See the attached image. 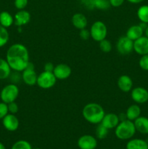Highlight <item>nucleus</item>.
Listing matches in <instances>:
<instances>
[{
  "label": "nucleus",
  "mask_w": 148,
  "mask_h": 149,
  "mask_svg": "<svg viewBox=\"0 0 148 149\" xmlns=\"http://www.w3.org/2000/svg\"><path fill=\"white\" fill-rule=\"evenodd\" d=\"M6 60L12 70L16 72H22L30 63L28 50L22 44L12 45L7 51Z\"/></svg>",
  "instance_id": "obj_1"
},
{
  "label": "nucleus",
  "mask_w": 148,
  "mask_h": 149,
  "mask_svg": "<svg viewBox=\"0 0 148 149\" xmlns=\"http://www.w3.org/2000/svg\"><path fill=\"white\" fill-rule=\"evenodd\" d=\"M105 112L101 105L97 103H87L82 110L83 117L86 121L92 125L101 123Z\"/></svg>",
  "instance_id": "obj_2"
},
{
  "label": "nucleus",
  "mask_w": 148,
  "mask_h": 149,
  "mask_svg": "<svg viewBox=\"0 0 148 149\" xmlns=\"http://www.w3.org/2000/svg\"><path fill=\"white\" fill-rule=\"evenodd\" d=\"M115 130V134L118 139L126 141L129 140L134 135L136 132L134 123L133 121L124 119L119 122Z\"/></svg>",
  "instance_id": "obj_3"
},
{
  "label": "nucleus",
  "mask_w": 148,
  "mask_h": 149,
  "mask_svg": "<svg viewBox=\"0 0 148 149\" xmlns=\"http://www.w3.org/2000/svg\"><path fill=\"white\" fill-rule=\"evenodd\" d=\"M18 87L15 84H9L4 86L0 93V98L4 103H8L15 102L19 95Z\"/></svg>",
  "instance_id": "obj_4"
},
{
  "label": "nucleus",
  "mask_w": 148,
  "mask_h": 149,
  "mask_svg": "<svg viewBox=\"0 0 148 149\" xmlns=\"http://www.w3.org/2000/svg\"><path fill=\"white\" fill-rule=\"evenodd\" d=\"M89 31L91 37L95 42H100V41L106 39L107 34V29L106 25L102 21L97 20L94 22L91 25Z\"/></svg>",
  "instance_id": "obj_5"
},
{
  "label": "nucleus",
  "mask_w": 148,
  "mask_h": 149,
  "mask_svg": "<svg viewBox=\"0 0 148 149\" xmlns=\"http://www.w3.org/2000/svg\"><path fill=\"white\" fill-rule=\"evenodd\" d=\"M56 82L57 78L55 77L53 72L44 71L39 75H38L36 84L40 88L48 90V89L53 87L56 84Z\"/></svg>",
  "instance_id": "obj_6"
},
{
  "label": "nucleus",
  "mask_w": 148,
  "mask_h": 149,
  "mask_svg": "<svg viewBox=\"0 0 148 149\" xmlns=\"http://www.w3.org/2000/svg\"><path fill=\"white\" fill-rule=\"evenodd\" d=\"M116 49L120 55H129L133 50V41L131 40L126 36H121L118 40Z\"/></svg>",
  "instance_id": "obj_7"
},
{
  "label": "nucleus",
  "mask_w": 148,
  "mask_h": 149,
  "mask_svg": "<svg viewBox=\"0 0 148 149\" xmlns=\"http://www.w3.org/2000/svg\"><path fill=\"white\" fill-rule=\"evenodd\" d=\"M22 72V79L26 85L33 86L36 84L38 75L34 70V65L31 63H29L26 69Z\"/></svg>",
  "instance_id": "obj_8"
},
{
  "label": "nucleus",
  "mask_w": 148,
  "mask_h": 149,
  "mask_svg": "<svg viewBox=\"0 0 148 149\" xmlns=\"http://www.w3.org/2000/svg\"><path fill=\"white\" fill-rule=\"evenodd\" d=\"M131 97L135 103L143 104L148 101V91L144 87H135L131 91Z\"/></svg>",
  "instance_id": "obj_9"
},
{
  "label": "nucleus",
  "mask_w": 148,
  "mask_h": 149,
  "mask_svg": "<svg viewBox=\"0 0 148 149\" xmlns=\"http://www.w3.org/2000/svg\"><path fill=\"white\" fill-rule=\"evenodd\" d=\"M80 149H95L97 146V140L90 135H84L80 137L77 142Z\"/></svg>",
  "instance_id": "obj_10"
},
{
  "label": "nucleus",
  "mask_w": 148,
  "mask_h": 149,
  "mask_svg": "<svg viewBox=\"0 0 148 149\" xmlns=\"http://www.w3.org/2000/svg\"><path fill=\"white\" fill-rule=\"evenodd\" d=\"M53 74H55L57 79L64 80L71 77V74H72V69L67 64L59 63L55 66Z\"/></svg>",
  "instance_id": "obj_11"
},
{
  "label": "nucleus",
  "mask_w": 148,
  "mask_h": 149,
  "mask_svg": "<svg viewBox=\"0 0 148 149\" xmlns=\"http://www.w3.org/2000/svg\"><path fill=\"white\" fill-rule=\"evenodd\" d=\"M1 120H2L3 126L7 130L10 132H14L18 129L20 122L19 119L15 114L9 113Z\"/></svg>",
  "instance_id": "obj_12"
},
{
  "label": "nucleus",
  "mask_w": 148,
  "mask_h": 149,
  "mask_svg": "<svg viewBox=\"0 0 148 149\" xmlns=\"http://www.w3.org/2000/svg\"><path fill=\"white\" fill-rule=\"evenodd\" d=\"M133 51L141 56L148 54V38L142 36L133 41Z\"/></svg>",
  "instance_id": "obj_13"
},
{
  "label": "nucleus",
  "mask_w": 148,
  "mask_h": 149,
  "mask_svg": "<svg viewBox=\"0 0 148 149\" xmlns=\"http://www.w3.org/2000/svg\"><path fill=\"white\" fill-rule=\"evenodd\" d=\"M119 122H120V118L118 115L114 113H108L104 114L100 124L105 127L107 129L112 130L115 128Z\"/></svg>",
  "instance_id": "obj_14"
},
{
  "label": "nucleus",
  "mask_w": 148,
  "mask_h": 149,
  "mask_svg": "<svg viewBox=\"0 0 148 149\" xmlns=\"http://www.w3.org/2000/svg\"><path fill=\"white\" fill-rule=\"evenodd\" d=\"M30 17L31 16L29 12L25 10H19L14 16V24L19 27L25 26L30 22Z\"/></svg>",
  "instance_id": "obj_15"
},
{
  "label": "nucleus",
  "mask_w": 148,
  "mask_h": 149,
  "mask_svg": "<svg viewBox=\"0 0 148 149\" xmlns=\"http://www.w3.org/2000/svg\"><path fill=\"white\" fill-rule=\"evenodd\" d=\"M118 87L123 93H129L131 91L133 87V81L129 76L123 74L118 79Z\"/></svg>",
  "instance_id": "obj_16"
},
{
  "label": "nucleus",
  "mask_w": 148,
  "mask_h": 149,
  "mask_svg": "<svg viewBox=\"0 0 148 149\" xmlns=\"http://www.w3.org/2000/svg\"><path fill=\"white\" fill-rule=\"evenodd\" d=\"M72 24L75 29L78 30L86 29L88 24V20L86 17L82 13H75L72 16L71 18Z\"/></svg>",
  "instance_id": "obj_17"
},
{
  "label": "nucleus",
  "mask_w": 148,
  "mask_h": 149,
  "mask_svg": "<svg viewBox=\"0 0 148 149\" xmlns=\"http://www.w3.org/2000/svg\"><path fill=\"white\" fill-rule=\"evenodd\" d=\"M136 130L139 133L147 135L148 134V118L145 116H139L133 121Z\"/></svg>",
  "instance_id": "obj_18"
},
{
  "label": "nucleus",
  "mask_w": 148,
  "mask_h": 149,
  "mask_svg": "<svg viewBox=\"0 0 148 149\" xmlns=\"http://www.w3.org/2000/svg\"><path fill=\"white\" fill-rule=\"evenodd\" d=\"M144 32H145V31L139 26V24L133 25V26H131L129 28V29L126 31V36L131 40L135 41L143 36Z\"/></svg>",
  "instance_id": "obj_19"
},
{
  "label": "nucleus",
  "mask_w": 148,
  "mask_h": 149,
  "mask_svg": "<svg viewBox=\"0 0 148 149\" xmlns=\"http://www.w3.org/2000/svg\"><path fill=\"white\" fill-rule=\"evenodd\" d=\"M126 119L131 121H134L141 115V109L138 104H132L129 106L126 111Z\"/></svg>",
  "instance_id": "obj_20"
},
{
  "label": "nucleus",
  "mask_w": 148,
  "mask_h": 149,
  "mask_svg": "<svg viewBox=\"0 0 148 149\" xmlns=\"http://www.w3.org/2000/svg\"><path fill=\"white\" fill-rule=\"evenodd\" d=\"M86 2L89 4V7L94 9H98V10H107L110 7V4L109 0H84Z\"/></svg>",
  "instance_id": "obj_21"
},
{
  "label": "nucleus",
  "mask_w": 148,
  "mask_h": 149,
  "mask_svg": "<svg viewBox=\"0 0 148 149\" xmlns=\"http://www.w3.org/2000/svg\"><path fill=\"white\" fill-rule=\"evenodd\" d=\"M126 149H148V143L142 139H131L126 144Z\"/></svg>",
  "instance_id": "obj_22"
},
{
  "label": "nucleus",
  "mask_w": 148,
  "mask_h": 149,
  "mask_svg": "<svg viewBox=\"0 0 148 149\" xmlns=\"http://www.w3.org/2000/svg\"><path fill=\"white\" fill-rule=\"evenodd\" d=\"M11 70L7 60L0 58V79L8 78L11 74Z\"/></svg>",
  "instance_id": "obj_23"
},
{
  "label": "nucleus",
  "mask_w": 148,
  "mask_h": 149,
  "mask_svg": "<svg viewBox=\"0 0 148 149\" xmlns=\"http://www.w3.org/2000/svg\"><path fill=\"white\" fill-rule=\"evenodd\" d=\"M14 23V17L7 11L0 13V25L4 28H9Z\"/></svg>",
  "instance_id": "obj_24"
},
{
  "label": "nucleus",
  "mask_w": 148,
  "mask_h": 149,
  "mask_svg": "<svg viewBox=\"0 0 148 149\" xmlns=\"http://www.w3.org/2000/svg\"><path fill=\"white\" fill-rule=\"evenodd\" d=\"M136 14L141 22L148 24V5H142L139 7Z\"/></svg>",
  "instance_id": "obj_25"
},
{
  "label": "nucleus",
  "mask_w": 148,
  "mask_h": 149,
  "mask_svg": "<svg viewBox=\"0 0 148 149\" xmlns=\"http://www.w3.org/2000/svg\"><path fill=\"white\" fill-rule=\"evenodd\" d=\"M10 39V34L7 28L0 25V48L7 44Z\"/></svg>",
  "instance_id": "obj_26"
},
{
  "label": "nucleus",
  "mask_w": 148,
  "mask_h": 149,
  "mask_svg": "<svg viewBox=\"0 0 148 149\" xmlns=\"http://www.w3.org/2000/svg\"><path fill=\"white\" fill-rule=\"evenodd\" d=\"M108 130L102 124H98V126L96 128V136L98 139H104L108 134Z\"/></svg>",
  "instance_id": "obj_27"
},
{
  "label": "nucleus",
  "mask_w": 148,
  "mask_h": 149,
  "mask_svg": "<svg viewBox=\"0 0 148 149\" xmlns=\"http://www.w3.org/2000/svg\"><path fill=\"white\" fill-rule=\"evenodd\" d=\"M11 149H32V147L29 142L24 140H20L15 143Z\"/></svg>",
  "instance_id": "obj_28"
},
{
  "label": "nucleus",
  "mask_w": 148,
  "mask_h": 149,
  "mask_svg": "<svg viewBox=\"0 0 148 149\" xmlns=\"http://www.w3.org/2000/svg\"><path fill=\"white\" fill-rule=\"evenodd\" d=\"M112 48L113 47L111 42L107 39H104L100 42V49L102 52L104 53H109L112 50Z\"/></svg>",
  "instance_id": "obj_29"
},
{
  "label": "nucleus",
  "mask_w": 148,
  "mask_h": 149,
  "mask_svg": "<svg viewBox=\"0 0 148 149\" xmlns=\"http://www.w3.org/2000/svg\"><path fill=\"white\" fill-rule=\"evenodd\" d=\"M140 68L144 71H148V54L142 55L139 61Z\"/></svg>",
  "instance_id": "obj_30"
},
{
  "label": "nucleus",
  "mask_w": 148,
  "mask_h": 149,
  "mask_svg": "<svg viewBox=\"0 0 148 149\" xmlns=\"http://www.w3.org/2000/svg\"><path fill=\"white\" fill-rule=\"evenodd\" d=\"M9 113L8 106L4 102H0V119H2Z\"/></svg>",
  "instance_id": "obj_31"
},
{
  "label": "nucleus",
  "mask_w": 148,
  "mask_h": 149,
  "mask_svg": "<svg viewBox=\"0 0 148 149\" xmlns=\"http://www.w3.org/2000/svg\"><path fill=\"white\" fill-rule=\"evenodd\" d=\"M28 0H15L14 4L15 7L19 10H24L28 5Z\"/></svg>",
  "instance_id": "obj_32"
},
{
  "label": "nucleus",
  "mask_w": 148,
  "mask_h": 149,
  "mask_svg": "<svg viewBox=\"0 0 148 149\" xmlns=\"http://www.w3.org/2000/svg\"><path fill=\"white\" fill-rule=\"evenodd\" d=\"M7 106H8V110H9V113H10L15 114V113H17V112H18L19 107L15 102H12V103H8Z\"/></svg>",
  "instance_id": "obj_33"
},
{
  "label": "nucleus",
  "mask_w": 148,
  "mask_h": 149,
  "mask_svg": "<svg viewBox=\"0 0 148 149\" xmlns=\"http://www.w3.org/2000/svg\"><path fill=\"white\" fill-rule=\"evenodd\" d=\"M79 36L82 40H88L91 37L90 31L87 30L86 29H81V30H80L79 32Z\"/></svg>",
  "instance_id": "obj_34"
},
{
  "label": "nucleus",
  "mask_w": 148,
  "mask_h": 149,
  "mask_svg": "<svg viewBox=\"0 0 148 149\" xmlns=\"http://www.w3.org/2000/svg\"><path fill=\"white\" fill-rule=\"evenodd\" d=\"M125 0H109L110 6L113 7H119L123 4Z\"/></svg>",
  "instance_id": "obj_35"
},
{
  "label": "nucleus",
  "mask_w": 148,
  "mask_h": 149,
  "mask_svg": "<svg viewBox=\"0 0 148 149\" xmlns=\"http://www.w3.org/2000/svg\"><path fill=\"white\" fill-rule=\"evenodd\" d=\"M44 71H49V72H53V70L55 68V65L52 63H46L44 65Z\"/></svg>",
  "instance_id": "obj_36"
},
{
  "label": "nucleus",
  "mask_w": 148,
  "mask_h": 149,
  "mask_svg": "<svg viewBox=\"0 0 148 149\" xmlns=\"http://www.w3.org/2000/svg\"><path fill=\"white\" fill-rule=\"evenodd\" d=\"M129 2L132 3V4H139V3H141L142 1H143L144 0H127Z\"/></svg>",
  "instance_id": "obj_37"
},
{
  "label": "nucleus",
  "mask_w": 148,
  "mask_h": 149,
  "mask_svg": "<svg viewBox=\"0 0 148 149\" xmlns=\"http://www.w3.org/2000/svg\"><path fill=\"white\" fill-rule=\"evenodd\" d=\"M145 36H147V37L148 38V25H147V26L146 29H145Z\"/></svg>",
  "instance_id": "obj_38"
},
{
  "label": "nucleus",
  "mask_w": 148,
  "mask_h": 149,
  "mask_svg": "<svg viewBox=\"0 0 148 149\" xmlns=\"http://www.w3.org/2000/svg\"><path fill=\"white\" fill-rule=\"evenodd\" d=\"M0 149H6L4 144H3L2 143H1V142H0Z\"/></svg>",
  "instance_id": "obj_39"
},
{
  "label": "nucleus",
  "mask_w": 148,
  "mask_h": 149,
  "mask_svg": "<svg viewBox=\"0 0 148 149\" xmlns=\"http://www.w3.org/2000/svg\"><path fill=\"white\" fill-rule=\"evenodd\" d=\"M34 149H41V148H34Z\"/></svg>",
  "instance_id": "obj_40"
},
{
  "label": "nucleus",
  "mask_w": 148,
  "mask_h": 149,
  "mask_svg": "<svg viewBox=\"0 0 148 149\" xmlns=\"http://www.w3.org/2000/svg\"><path fill=\"white\" fill-rule=\"evenodd\" d=\"M83 1H84V0H83Z\"/></svg>",
  "instance_id": "obj_41"
}]
</instances>
